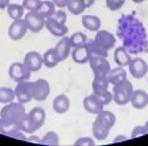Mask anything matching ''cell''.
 Masks as SVG:
<instances>
[{
    "label": "cell",
    "mask_w": 148,
    "mask_h": 146,
    "mask_svg": "<svg viewBox=\"0 0 148 146\" xmlns=\"http://www.w3.org/2000/svg\"><path fill=\"white\" fill-rule=\"evenodd\" d=\"M96 95V98L100 100V102L102 104L103 106H106V105H108V104L112 101V93L108 90V91H106V93H102V94H95Z\"/></svg>",
    "instance_id": "obj_37"
},
{
    "label": "cell",
    "mask_w": 148,
    "mask_h": 146,
    "mask_svg": "<svg viewBox=\"0 0 148 146\" xmlns=\"http://www.w3.org/2000/svg\"><path fill=\"white\" fill-rule=\"evenodd\" d=\"M126 79H127V73L125 68H122V66H117V68L111 69V71L108 74V80L111 85H116L118 82L126 80Z\"/></svg>",
    "instance_id": "obj_22"
},
{
    "label": "cell",
    "mask_w": 148,
    "mask_h": 146,
    "mask_svg": "<svg viewBox=\"0 0 148 146\" xmlns=\"http://www.w3.org/2000/svg\"><path fill=\"white\" fill-rule=\"evenodd\" d=\"M126 0H106V6L111 11H116L125 5Z\"/></svg>",
    "instance_id": "obj_36"
},
{
    "label": "cell",
    "mask_w": 148,
    "mask_h": 146,
    "mask_svg": "<svg viewBox=\"0 0 148 146\" xmlns=\"http://www.w3.org/2000/svg\"><path fill=\"white\" fill-rule=\"evenodd\" d=\"M29 115L34 120V122L36 126H38V129L42 126L45 122V119H46V114H45V110L42 107H34V109H31V111L29 112Z\"/></svg>",
    "instance_id": "obj_26"
},
{
    "label": "cell",
    "mask_w": 148,
    "mask_h": 146,
    "mask_svg": "<svg viewBox=\"0 0 148 146\" xmlns=\"http://www.w3.org/2000/svg\"><path fill=\"white\" fill-rule=\"evenodd\" d=\"M52 19L55 20V21L60 23V24H66V20H67V15L66 12H65L64 10H56L54 12V15L51 16Z\"/></svg>",
    "instance_id": "obj_38"
},
{
    "label": "cell",
    "mask_w": 148,
    "mask_h": 146,
    "mask_svg": "<svg viewBox=\"0 0 148 146\" xmlns=\"http://www.w3.org/2000/svg\"><path fill=\"white\" fill-rule=\"evenodd\" d=\"M21 5L27 11H38L41 5V0H23Z\"/></svg>",
    "instance_id": "obj_35"
},
{
    "label": "cell",
    "mask_w": 148,
    "mask_h": 146,
    "mask_svg": "<svg viewBox=\"0 0 148 146\" xmlns=\"http://www.w3.org/2000/svg\"><path fill=\"white\" fill-rule=\"evenodd\" d=\"M27 25L25 23V19H16L13 20V23L10 24L9 26V30H8V35L11 40L14 41H18V40H21L25 34L27 33Z\"/></svg>",
    "instance_id": "obj_6"
},
{
    "label": "cell",
    "mask_w": 148,
    "mask_h": 146,
    "mask_svg": "<svg viewBox=\"0 0 148 146\" xmlns=\"http://www.w3.org/2000/svg\"><path fill=\"white\" fill-rule=\"evenodd\" d=\"M24 19L27 29L32 33H40L45 28V18H42L38 11H29Z\"/></svg>",
    "instance_id": "obj_8"
},
{
    "label": "cell",
    "mask_w": 148,
    "mask_h": 146,
    "mask_svg": "<svg viewBox=\"0 0 148 146\" xmlns=\"http://www.w3.org/2000/svg\"><path fill=\"white\" fill-rule=\"evenodd\" d=\"M42 62L46 68H55V66L59 64V59H57V55H56V51H55V48H51L45 51V54L42 55Z\"/></svg>",
    "instance_id": "obj_24"
},
{
    "label": "cell",
    "mask_w": 148,
    "mask_h": 146,
    "mask_svg": "<svg viewBox=\"0 0 148 146\" xmlns=\"http://www.w3.org/2000/svg\"><path fill=\"white\" fill-rule=\"evenodd\" d=\"M71 57L76 64H86L90 60V50L87 48V43L81 46L72 48L71 50Z\"/></svg>",
    "instance_id": "obj_15"
},
{
    "label": "cell",
    "mask_w": 148,
    "mask_h": 146,
    "mask_svg": "<svg viewBox=\"0 0 148 146\" xmlns=\"http://www.w3.org/2000/svg\"><path fill=\"white\" fill-rule=\"evenodd\" d=\"M82 105H84V109L86 111L90 112V114H93V115H98L102 110L105 109V106L100 102V100L96 98V95H95V94L86 96L84 99Z\"/></svg>",
    "instance_id": "obj_14"
},
{
    "label": "cell",
    "mask_w": 148,
    "mask_h": 146,
    "mask_svg": "<svg viewBox=\"0 0 148 146\" xmlns=\"http://www.w3.org/2000/svg\"><path fill=\"white\" fill-rule=\"evenodd\" d=\"M59 143H60L59 135H57V132H55V131H49L41 137V145L55 146V145H59Z\"/></svg>",
    "instance_id": "obj_33"
},
{
    "label": "cell",
    "mask_w": 148,
    "mask_h": 146,
    "mask_svg": "<svg viewBox=\"0 0 148 146\" xmlns=\"http://www.w3.org/2000/svg\"><path fill=\"white\" fill-rule=\"evenodd\" d=\"M133 3H136V4H139V3H143V1H146V0H132Z\"/></svg>",
    "instance_id": "obj_46"
},
{
    "label": "cell",
    "mask_w": 148,
    "mask_h": 146,
    "mask_svg": "<svg viewBox=\"0 0 148 146\" xmlns=\"http://www.w3.org/2000/svg\"><path fill=\"white\" fill-rule=\"evenodd\" d=\"M55 6L56 5L52 3V0H51V1H50V0H45V1H41V5L39 8L38 12L41 16H42V18L47 19V18H50V16L54 15V12L56 11Z\"/></svg>",
    "instance_id": "obj_25"
},
{
    "label": "cell",
    "mask_w": 148,
    "mask_h": 146,
    "mask_svg": "<svg viewBox=\"0 0 148 146\" xmlns=\"http://www.w3.org/2000/svg\"><path fill=\"white\" fill-rule=\"evenodd\" d=\"M15 100V90L6 86L0 87V104H9Z\"/></svg>",
    "instance_id": "obj_27"
},
{
    "label": "cell",
    "mask_w": 148,
    "mask_h": 146,
    "mask_svg": "<svg viewBox=\"0 0 148 146\" xmlns=\"http://www.w3.org/2000/svg\"><path fill=\"white\" fill-rule=\"evenodd\" d=\"M50 95V84L46 79H38L34 81V99L36 101H44Z\"/></svg>",
    "instance_id": "obj_11"
},
{
    "label": "cell",
    "mask_w": 148,
    "mask_h": 146,
    "mask_svg": "<svg viewBox=\"0 0 148 146\" xmlns=\"http://www.w3.org/2000/svg\"><path fill=\"white\" fill-rule=\"evenodd\" d=\"M93 41L100 48L108 51V50L114 48L116 37H114V35L112 34V33H110L107 30H98V31H96V35H95Z\"/></svg>",
    "instance_id": "obj_7"
},
{
    "label": "cell",
    "mask_w": 148,
    "mask_h": 146,
    "mask_svg": "<svg viewBox=\"0 0 148 146\" xmlns=\"http://www.w3.org/2000/svg\"><path fill=\"white\" fill-rule=\"evenodd\" d=\"M19 127H20V130L24 131L25 134H32L34 131L39 130L38 126H36L35 122H34V120L31 119V116L29 115L27 112L24 115V118L21 119V121L19 122Z\"/></svg>",
    "instance_id": "obj_23"
},
{
    "label": "cell",
    "mask_w": 148,
    "mask_h": 146,
    "mask_svg": "<svg viewBox=\"0 0 148 146\" xmlns=\"http://www.w3.org/2000/svg\"><path fill=\"white\" fill-rule=\"evenodd\" d=\"M8 10V15L10 16L13 20H16V19H21L23 15H24V6L20 5V4H9L6 8Z\"/></svg>",
    "instance_id": "obj_28"
},
{
    "label": "cell",
    "mask_w": 148,
    "mask_h": 146,
    "mask_svg": "<svg viewBox=\"0 0 148 146\" xmlns=\"http://www.w3.org/2000/svg\"><path fill=\"white\" fill-rule=\"evenodd\" d=\"M110 80L108 76H95L92 81V90L93 94H102L108 91Z\"/></svg>",
    "instance_id": "obj_21"
},
{
    "label": "cell",
    "mask_w": 148,
    "mask_h": 146,
    "mask_svg": "<svg viewBox=\"0 0 148 146\" xmlns=\"http://www.w3.org/2000/svg\"><path fill=\"white\" fill-rule=\"evenodd\" d=\"M133 91H134V89H133L132 82H131L128 79H126V80L113 85L112 99L117 105H126V104H128L131 101Z\"/></svg>",
    "instance_id": "obj_2"
},
{
    "label": "cell",
    "mask_w": 148,
    "mask_h": 146,
    "mask_svg": "<svg viewBox=\"0 0 148 146\" xmlns=\"http://www.w3.org/2000/svg\"><path fill=\"white\" fill-rule=\"evenodd\" d=\"M10 4V0H0V9H5Z\"/></svg>",
    "instance_id": "obj_43"
},
{
    "label": "cell",
    "mask_w": 148,
    "mask_h": 146,
    "mask_svg": "<svg viewBox=\"0 0 148 146\" xmlns=\"http://www.w3.org/2000/svg\"><path fill=\"white\" fill-rule=\"evenodd\" d=\"M110 130L111 129L103 121H101L98 118H96V120L92 124V134L96 140H100V141L106 140L110 135Z\"/></svg>",
    "instance_id": "obj_16"
},
{
    "label": "cell",
    "mask_w": 148,
    "mask_h": 146,
    "mask_svg": "<svg viewBox=\"0 0 148 146\" xmlns=\"http://www.w3.org/2000/svg\"><path fill=\"white\" fill-rule=\"evenodd\" d=\"M18 130H20L19 124H8V122H4V121L0 120V134L6 135V136L10 137Z\"/></svg>",
    "instance_id": "obj_32"
},
{
    "label": "cell",
    "mask_w": 148,
    "mask_h": 146,
    "mask_svg": "<svg viewBox=\"0 0 148 146\" xmlns=\"http://www.w3.org/2000/svg\"><path fill=\"white\" fill-rule=\"evenodd\" d=\"M26 141H29V143H36V144H41V137L36 136V135H31L30 137H26Z\"/></svg>",
    "instance_id": "obj_42"
},
{
    "label": "cell",
    "mask_w": 148,
    "mask_h": 146,
    "mask_svg": "<svg viewBox=\"0 0 148 146\" xmlns=\"http://www.w3.org/2000/svg\"><path fill=\"white\" fill-rule=\"evenodd\" d=\"M145 129H146V132H147V134H148V121L145 124Z\"/></svg>",
    "instance_id": "obj_47"
},
{
    "label": "cell",
    "mask_w": 148,
    "mask_h": 146,
    "mask_svg": "<svg viewBox=\"0 0 148 146\" xmlns=\"http://www.w3.org/2000/svg\"><path fill=\"white\" fill-rule=\"evenodd\" d=\"M82 1H84V5H85V8L86 9H87V8H90L92 5V4L95 3V0H82Z\"/></svg>",
    "instance_id": "obj_44"
},
{
    "label": "cell",
    "mask_w": 148,
    "mask_h": 146,
    "mask_svg": "<svg viewBox=\"0 0 148 146\" xmlns=\"http://www.w3.org/2000/svg\"><path fill=\"white\" fill-rule=\"evenodd\" d=\"M146 129L145 126H141V125H138V126H136L133 130H132V134H131V139H136V137H139L142 135H146Z\"/></svg>",
    "instance_id": "obj_40"
},
{
    "label": "cell",
    "mask_w": 148,
    "mask_h": 146,
    "mask_svg": "<svg viewBox=\"0 0 148 146\" xmlns=\"http://www.w3.org/2000/svg\"><path fill=\"white\" fill-rule=\"evenodd\" d=\"M75 145L76 146H84V145H88V146H92L95 145V140L92 139V137H79L76 141H75Z\"/></svg>",
    "instance_id": "obj_39"
},
{
    "label": "cell",
    "mask_w": 148,
    "mask_h": 146,
    "mask_svg": "<svg viewBox=\"0 0 148 146\" xmlns=\"http://www.w3.org/2000/svg\"><path fill=\"white\" fill-rule=\"evenodd\" d=\"M128 69L134 79H142L148 73V64L142 57H133L128 64Z\"/></svg>",
    "instance_id": "obj_10"
},
{
    "label": "cell",
    "mask_w": 148,
    "mask_h": 146,
    "mask_svg": "<svg viewBox=\"0 0 148 146\" xmlns=\"http://www.w3.org/2000/svg\"><path fill=\"white\" fill-rule=\"evenodd\" d=\"M52 109H54L56 114H60V115L67 112L70 109V99L65 94L57 95L54 99V102H52Z\"/></svg>",
    "instance_id": "obj_19"
},
{
    "label": "cell",
    "mask_w": 148,
    "mask_h": 146,
    "mask_svg": "<svg viewBox=\"0 0 148 146\" xmlns=\"http://www.w3.org/2000/svg\"><path fill=\"white\" fill-rule=\"evenodd\" d=\"M130 102H131V105L137 110L145 109V107L148 105V94L145 90H141V89L134 90Z\"/></svg>",
    "instance_id": "obj_17"
},
{
    "label": "cell",
    "mask_w": 148,
    "mask_h": 146,
    "mask_svg": "<svg viewBox=\"0 0 148 146\" xmlns=\"http://www.w3.org/2000/svg\"><path fill=\"white\" fill-rule=\"evenodd\" d=\"M87 48L90 50V56H100V57H107L108 56L107 50H103L102 48H100L93 40L87 41Z\"/></svg>",
    "instance_id": "obj_30"
},
{
    "label": "cell",
    "mask_w": 148,
    "mask_h": 146,
    "mask_svg": "<svg viewBox=\"0 0 148 146\" xmlns=\"http://www.w3.org/2000/svg\"><path fill=\"white\" fill-rule=\"evenodd\" d=\"M88 62H90V68H91L93 73V76H108L111 69H112L106 57L91 56Z\"/></svg>",
    "instance_id": "obj_4"
},
{
    "label": "cell",
    "mask_w": 148,
    "mask_h": 146,
    "mask_svg": "<svg viewBox=\"0 0 148 146\" xmlns=\"http://www.w3.org/2000/svg\"><path fill=\"white\" fill-rule=\"evenodd\" d=\"M113 59H114V62L117 64V66L126 68V66H128L131 60H132V57H131L128 51H127V50L123 46H118V48L114 49Z\"/></svg>",
    "instance_id": "obj_18"
},
{
    "label": "cell",
    "mask_w": 148,
    "mask_h": 146,
    "mask_svg": "<svg viewBox=\"0 0 148 146\" xmlns=\"http://www.w3.org/2000/svg\"><path fill=\"white\" fill-rule=\"evenodd\" d=\"M24 65L26 66V69L32 73H36L42 68L44 62H42V55L38 51H29L25 57H24Z\"/></svg>",
    "instance_id": "obj_9"
},
{
    "label": "cell",
    "mask_w": 148,
    "mask_h": 146,
    "mask_svg": "<svg viewBox=\"0 0 148 146\" xmlns=\"http://www.w3.org/2000/svg\"><path fill=\"white\" fill-rule=\"evenodd\" d=\"M127 140V137L126 136H123V135H118L116 139L113 140V143H118V141H126Z\"/></svg>",
    "instance_id": "obj_45"
},
{
    "label": "cell",
    "mask_w": 148,
    "mask_h": 146,
    "mask_svg": "<svg viewBox=\"0 0 148 146\" xmlns=\"http://www.w3.org/2000/svg\"><path fill=\"white\" fill-rule=\"evenodd\" d=\"M26 114L25 106L21 102H9L0 110V120L8 124H19Z\"/></svg>",
    "instance_id": "obj_1"
},
{
    "label": "cell",
    "mask_w": 148,
    "mask_h": 146,
    "mask_svg": "<svg viewBox=\"0 0 148 146\" xmlns=\"http://www.w3.org/2000/svg\"><path fill=\"white\" fill-rule=\"evenodd\" d=\"M9 76L13 81L20 82V81H25L29 80L31 76V73L26 69V66L24 65V62H13L9 66Z\"/></svg>",
    "instance_id": "obj_5"
},
{
    "label": "cell",
    "mask_w": 148,
    "mask_h": 146,
    "mask_svg": "<svg viewBox=\"0 0 148 146\" xmlns=\"http://www.w3.org/2000/svg\"><path fill=\"white\" fill-rule=\"evenodd\" d=\"M84 28H86L90 31H98L101 28V19L96 15H84L81 20Z\"/></svg>",
    "instance_id": "obj_20"
},
{
    "label": "cell",
    "mask_w": 148,
    "mask_h": 146,
    "mask_svg": "<svg viewBox=\"0 0 148 146\" xmlns=\"http://www.w3.org/2000/svg\"><path fill=\"white\" fill-rule=\"evenodd\" d=\"M69 0H52V3L55 4L57 8H66Z\"/></svg>",
    "instance_id": "obj_41"
},
{
    "label": "cell",
    "mask_w": 148,
    "mask_h": 146,
    "mask_svg": "<svg viewBox=\"0 0 148 146\" xmlns=\"http://www.w3.org/2000/svg\"><path fill=\"white\" fill-rule=\"evenodd\" d=\"M45 28L47 29V31L50 33V34H52L54 36H57V37L66 36V34L69 33V28L66 26V24L57 23L51 16L45 19Z\"/></svg>",
    "instance_id": "obj_12"
},
{
    "label": "cell",
    "mask_w": 148,
    "mask_h": 146,
    "mask_svg": "<svg viewBox=\"0 0 148 146\" xmlns=\"http://www.w3.org/2000/svg\"><path fill=\"white\" fill-rule=\"evenodd\" d=\"M66 8L69 9V11L73 15H80L85 11V5L82 0H69Z\"/></svg>",
    "instance_id": "obj_29"
},
{
    "label": "cell",
    "mask_w": 148,
    "mask_h": 146,
    "mask_svg": "<svg viewBox=\"0 0 148 146\" xmlns=\"http://www.w3.org/2000/svg\"><path fill=\"white\" fill-rule=\"evenodd\" d=\"M87 41H88L87 36H86L84 33H81V31H77V33H75V34H72L71 36H70V43H71L72 48L85 45Z\"/></svg>",
    "instance_id": "obj_34"
},
{
    "label": "cell",
    "mask_w": 148,
    "mask_h": 146,
    "mask_svg": "<svg viewBox=\"0 0 148 146\" xmlns=\"http://www.w3.org/2000/svg\"><path fill=\"white\" fill-rule=\"evenodd\" d=\"M97 118L100 119L101 121H103L110 129L113 127V125L116 124V116H114V114H113V112H111V111L105 110V109L97 115Z\"/></svg>",
    "instance_id": "obj_31"
},
{
    "label": "cell",
    "mask_w": 148,
    "mask_h": 146,
    "mask_svg": "<svg viewBox=\"0 0 148 146\" xmlns=\"http://www.w3.org/2000/svg\"><path fill=\"white\" fill-rule=\"evenodd\" d=\"M71 50H72V45H71V43H70V37L62 36L55 46V51H56V55H57L59 61L61 62V61L66 60L69 57V55L71 54Z\"/></svg>",
    "instance_id": "obj_13"
},
{
    "label": "cell",
    "mask_w": 148,
    "mask_h": 146,
    "mask_svg": "<svg viewBox=\"0 0 148 146\" xmlns=\"http://www.w3.org/2000/svg\"><path fill=\"white\" fill-rule=\"evenodd\" d=\"M15 98L19 102L27 104L34 99V82L32 81H20L15 87Z\"/></svg>",
    "instance_id": "obj_3"
}]
</instances>
